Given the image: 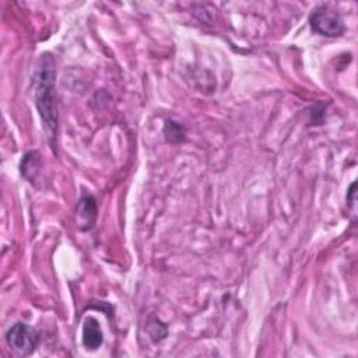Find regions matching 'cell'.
<instances>
[{
    "label": "cell",
    "mask_w": 358,
    "mask_h": 358,
    "mask_svg": "<svg viewBox=\"0 0 358 358\" xmlns=\"http://www.w3.org/2000/svg\"><path fill=\"white\" fill-rule=\"evenodd\" d=\"M35 103L50 133L57 129V105L55 92V64L50 55H43L34 76Z\"/></svg>",
    "instance_id": "1"
},
{
    "label": "cell",
    "mask_w": 358,
    "mask_h": 358,
    "mask_svg": "<svg viewBox=\"0 0 358 358\" xmlns=\"http://www.w3.org/2000/svg\"><path fill=\"white\" fill-rule=\"evenodd\" d=\"M6 341L15 352L28 355L36 348L39 334L34 327H29L25 323H15L6 333Z\"/></svg>",
    "instance_id": "2"
},
{
    "label": "cell",
    "mask_w": 358,
    "mask_h": 358,
    "mask_svg": "<svg viewBox=\"0 0 358 358\" xmlns=\"http://www.w3.org/2000/svg\"><path fill=\"white\" fill-rule=\"evenodd\" d=\"M310 25L317 34L330 36V38L340 36L345 31V25L343 22L341 17L337 13H334L326 7L317 8L310 15Z\"/></svg>",
    "instance_id": "3"
},
{
    "label": "cell",
    "mask_w": 358,
    "mask_h": 358,
    "mask_svg": "<svg viewBox=\"0 0 358 358\" xmlns=\"http://www.w3.org/2000/svg\"><path fill=\"white\" fill-rule=\"evenodd\" d=\"M96 201L91 194H84L76 206V222L81 231L91 229L96 220Z\"/></svg>",
    "instance_id": "4"
},
{
    "label": "cell",
    "mask_w": 358,
    "mask_h": 358,
    "mask_svg": "<svg viewBox=\"0 0 358 358\" xmlns=\"http://www.w3.org/2000/svg\"><path fill=\"white\" fill-rule=\"evenodd\" d=\"M103 341V334L99 323L94 317H88L83 327V344L90 350H96Z\"/></svg>",
    "instance_id": "5"
},
{
    "label": "cell",
    "mask_w": 358,
    "mask_h": 358,
    "mask_svg": "<svg viewBox=\"0 0 358 358\" xmlns=\"http://www.w3.org/2000/svg\"><path fill=\"white\" fill-rule=\"evenodd\" d=\"M41 171H42V164L38 152H34V151L27 152L21 161V173L29 182L34 183V180L38 179Z\"/></svg>",
    "instance_id": "6"
},
{
    "label": "cell",
    "mask_w": 358,
    "mask_h": 358,
    "mask_svg": "<svg viewBox=\"0 0 358 358\" xmlns=\"http://www.w3.org/2000/svg\"><path fill=\"white\" fill-rule=\"evenodd\" d=\"M165 136L169 141H180L185 136V130L179 123L168 120L165 124Z\"/></svg>",
    "instance_id": "7"
}]
</instances>
